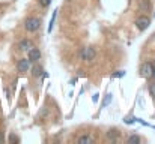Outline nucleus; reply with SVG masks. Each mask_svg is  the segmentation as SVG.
<instances>
[{
  "instance_id": "obj_1",
  "label": "nucleus",
  "mask_w": 155,
  "mask_h": 144,
  "mask_svg": "<svg viewBox=\"0 0 155 144\" xmlns=\"http://www.w3.org/2000/svg\"><path fill=\"white\" fill-rule=\"evenodd\" d=\"M139 75L142 78H145V80H149V78L155 77V62H154V65L149 60L145 62V63H142V66L139 69Z\"/></svg>"
},
{
  "instance_id": "obj_2",
  "label": "nucleus",
  "mask_w": 155,
  "mask_h": 144,
  "mask_svg": "<svg viewBox=\"0 0 155 144\" xmlns=\"http://www.w3.org/2000/svg\"><path fill=\"white\" fill-rule=\"evenodd\" d=\"M41 27V20L38 17H27L24 20V30L29 33H35L38 32Z\"/></svg>"
},
{
  "instance_id": "obj_3",
  "label": "nucleus",
  "mask_w": 155,
  "mask_h": 144,
  "mask_svg": "<svg viewBox=\"0 0 155 144\" xmlns=\"http://www.w3.org/2000/svg\"><path fill=\"white\" fill-rule=\"evenodd\" d=\"M80 57H81L84 62L91 63V62H94V59L97 57V51H95L94 47H84L80 51Z\"/></svg>"
},
{
  "instance_id": "obj_4",
  "label": "nucleus",
  "mask_w": 155,
  "mask_h": 144,
  "mask_svg": "<svg viewBox=\"0 0 155 144\" xmlns=\"http://www.w3.org/2000/svg\"><path fill=\"white\" fill-rule=\"evenodd\" d=\"M136 26L140 32H145L149 26H151V18L148 15H140L137 20H136Z\"/></svg>"
},
{
  "instance_id": "obj_5",
  "label": "nucleus",
  "mask_w": 155,
  "mask_h": 144,
  "mask_svg": "<svg viewBox=\"0 0 155 144\" xmlns=\"http://www.w3.org/2000/svg\"><path fill=\"white\" fill-rule=\"evenodd\" d=\"M27 59L30 60V63H35V62H39L41 60V51L39 48L33 47L27 51Z\"/></svg>"
},
{
  "instance_id": "obj_6",
  "label": "nucleus",
  "mask_w": 155,
  "mask_h": 144,
  "mask_svg": "<svg viewBox=\"0 0 155 144\" xmlns=\"http://www.w3.org/2000/svg\"><path fill=\"white\" fill-rule=\"evenodd\" d=\"M29 69H30V60H29V59H20V60L17 62V71H18V72L24 74V72H27Z\"/></svg>"
},
{
  "instance_id": "obj_7",
  "label": "nucleus",
  "mask_w": 155,
  "mask_h": 144,
  "mask_svg": "<svg viewBox=\"0 0 155 144\" xmlns=\"http://www.w3.org/2000/svg\"><path fill=\"white\" fill-rule=\"evenodd\" d=\"M35 45H33V41H30V39H21L20 42H18V50L20 51H29L30 48H33Z\"/></svg>"
},
{
  "instance_id": "obj_8",
  "label": "nucleus",
  "mask_w": 155,
  "mask_h": 144,
  "mask_svg": "<svg viewBox=\"0 0 155 144\" xmlns=\"http://www.w3.org/2000/svg\"><path fill=\"white\" fill-rule=\"evenodd\" d=\"M75 141H77V144H94L95 138L92 135H89V134H84V135H80Z\"/></svg>"
},
{
  "instance_id": "obj_9",
  "label": "nucleus",
  "mask_w": 155,
  "mask_h": 144,
  "mask_svg": "<svg viewBox=\"0 0 155 144\" xmlns=\"http://www.w3.org/2000/svg\"><path fill=\"white\" fill-rule=\"evenodd\" d=\"M42 72H44L42 66H41L38 62H35V65L32 66V75H33L35 78H39V77H42Z\"/></svg>"
},
{
  "instance_id": "obj_10",
  "label": "nucleus",
  "mask_w": 155,
  "mask_h": 144,
  "mask_svg": "<svg viewBox=\"0 0 155 144\" xmlns=\"http://www.w3.org/2000/svg\"><path fill=\"white\" fill-rule=\"evenodd\" d=\"M119 137H120V131L116 129V128H111V129L107 132V138H108L110 141H116Z\"/></svg>"
},
{
  "instance_id": "obj_11",
  "label": "nucleus",
  "mask_w": 155,
  "mask_h": 144,
  "mask_svg": "<svg viewBox=\"0 0 155 144\" xmlns=\"http://www.w3.org/2000/svg\"><path fill=\"white\" fill-rule=\"evenodd\" d=\"M56 18H57V9L53 12V15H51V20H50V24H48V33H51V32H53V27H54Z\"/></svg>"
},
{
  "instance_id": "obj_12",
  "label": "nucleus",
  "mask_w": 155,
  "mask_h": 144,
  "mask_svg": "<svg viewBox=\"0 0 155 144\" xmlns=\"http://www.w3.org/2000/svg\"><path fill=\"white\" fill-rule=\"evenodd\" d=\"M140 11L142 12H148L149 11V0H142L140 2Z\"/></svg>"
},
{
  "instance_id": "obj_13",
  "label": "nucleus",
  "mask_w": 155,
  "mask_h": 144,
  "mask_svg": "<svg viewBox=\"0 0 155 144\" xmlns=\"http://www.w3.org/2000/svg\"><path fill=\"white\" fill-rule=\"evenodd\" d=\"M127 141L128 143H142V137H139V135H130L127 138Z\"/></svg>"
},
{
  "instance_id": "obj_14",
  "label": "nucleus",
  "mask_w": 155,
  "mask_h": 144,
  "mask_svg": "<svg viewBox=\"0 0 155 144\" xmlns=\"http://www.w3.org/2000/svg\"><path fill=\"white\" fill-rule=\"evenodd\" d=\"M111 99H113V95H111V93H108V95H107V98H104V101H103V107H104V108H105L107 105H110Z\"/></svg>"
},
{
  "instance_id": "obj_15",
  "label": "nucleus",
  "mask_w": 155,
  "mask_h": 144,
  "mask_svg": "<svg viewBox=\"0 0 155 144\" xmlns=\"http://www.w3.org/2000/svg\"><path fill=\"white\" fill-rule=\"evenodd\" d=\"M51 2L53 0H39V5H41L42 8H45V9H47V8L51 5Z\"/></svg>"
},
{
  "instance_id": "obj_16",
  "label": "nucleus",
  "mask_w": 155,
  "mask_h": 144,
  "mask_svg": "<svg viewBox=\"0 0 155 144\" xmlns=\"http://www.w3.org/2000/svg\"><path fill=\"white\" fill-rule=\"evenodd\" d=\"M149 93L152 96V99L155 101V83H151V86H149Z\"/></svg>"
},
{
  "instance_id": "obj_17",
  "label": "nucleus",
  "mask_w": 155,
  "mask_h": 144,
  "mask_svg": "<svg viewBox=\"0 0 155 144\" xmlns=\"http://www.w3.org/2000/svg\"><path fill=\"white\" fill-rule=\"evenodd\" d=\"M134 122H136V119H134V117H128V116H127V117L124 119V123H127V125H133Z\"/></svg>"
},
{
  "instance_id": "obj_18",
  "label": "nucleus",
  "mask_w": 155,
  "mask_h": 144,
  "mask_svg": "<svg viewBox=\"0 0 155 144\" xmlns=\"http://www.w3.org/2000/svg\"><path fill=\"white\" fill-rule=\"evenodd\" d=\"M9 141H12V143H20V138L15 137V135H11V137H9Z\"/></svg>"
},
{
  "instance_id": "obj_19",
  "label": "nucleus",
  "mask_w": 155,
  "mask_h": 144,
  "mask_svg": "<svg viewBox=\"0 0 155 144\" xmlns=\"http://www.w3.org/2000/svg\"><path fill=\"white\" fill-rule=\"evenodd\" d=\"M125 75V72L124 71H120V72H116V74H113V78H117V77H124Z\"/></svg>"
},
{
  "instance_id": "obj_20",
  "label": "nucleus",
  "mask_w": 155,
  "mask_h": 144,
  "mask_svg": "<svg viewBox=\"0 0 155 144\" xmlns=\"http://www.w3.org/2000/svg\"><path fill=\"white\" fill-rule=\"evenodd\" d=\"M92 101H94V102H97V101H98V95H97V93L92 96Z\"/></svg>"
}]
</instances>
